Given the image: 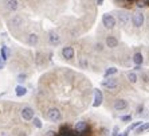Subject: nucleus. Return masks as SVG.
Listing matches in <instances>:
<instances>
[{
    "label": "nucleus",
    "instance_id": "21",
    "mask_svg": "<svg viewBox=\"0 0 149 136\" xmlns=\"http://www.w3.org/2000/svg\"><path fill=\"white\" fill-rule=\"evenodd\" d=\"M141 124H142V121H136V123H132V124H130V125H129L126 129H128L129 132H132V131H134L136 128H139V127L141 125Z\"/></svg>",
    "mask_w": 149,
    "mask_h": 136
},
{
    "label": "nucleus",
    "instance_id": "23",
    "mask_svg": "<svg viewBox=\"0 0 149 136\" xmlns=\"http://www.w3.org/2000/svg\"><path fill=\"white\" fill-rule=\"evenodd\" d=\"M120 120H121V121H124V123H129L130 120H132V116H130V115L121 116V117H120Z\"/></svg>",
    "mask_w": 149,
    "mask_h": 136
},
{
    "label": "nucleus",
    "instance_id": "24",
    "mask_svg": "<svg viewBox=\"0 0 149 136\" xmlns=\"http://www.w3.org/2000/svg\"><path fill=\"white\" fill-rule=\"evenodd\" d=\"M26 78H27V76H26L24 73H22V74H19V76H17V81H19V82H24Z\"/></svg>",
    "mask_w": 149,
    "mask_h": 136
},
{
    "label": "nucleus",
    "instance_id": "14",
    "mask_svg": "<svg viewBox=\"0 0 149 136\" xmlns=\"http://www.w3.org/2000/svg\"><path fill=\"white\" fill-rule=\"evenodd\" d=\"M10 55H11V50H10V47H7V46H3L1 47V60L6 62V61L10 58Z\"/></svg>",
    "mask_w": 149,
    "mask_h": 136
},
{
    "label": "nucleus",
    "instance_id": "31",
    "mask_svg": "<svg viewBox=\"0 0 149 136\" xmlns=\"http://www.w3.org/2000/svg\"><path fill=\"white\" fill-rule=\"evenodd\" d=\"M120 136H129V131L126 129L125 132H122V133H120Z\"/></svg>",
    "mask_w": 149,
    "mask_h": 136
},
{
    "label": "nucleus",
    "instance_id": "20",
    "mask_svg": "<svg viewBox=\"0 0 149 136\" xmlns=\"http://www.w3.org/2000/svg\"><path fill=\"white\" fill-rule=\"evenodd\" d=\"M148 129H149V123H142L141 125H140L139 128H136L134 131H136V133L140 135V133H144L145 131H148Z\"/></svg>",
    "mask_w": 149,
    "mask_h": 136
},
{
    "label": "nucleus",
    "instance_id": "16",
    "mask_svg": "<svg viewBox=\"0 0 149 136\" xmlns=\"http://www.w3.org/2000/svg\"><path fill=\"white\" fill-rule=\"evenodd\" d=\"M38 41H39V36L36 34H30L28 35V38H27V43L30 46H35L36 43H38Z\"/></svg>",
    "mask_w": 149,
    "mask_h": 136
},
{
    "label": "nucleus",
    "instance_id": "11",
    "mask_svg": "<svg viewBox=\"0 0 149 136\" xmlns=\"http://www.w3.org/2000/svg\"><path fill=\"white\" fill-rule=\"evenodd\" d=\"M87 131V123H85V121H78L75 124V127H74V132L75 133H85Z\"/></svg>",
    "mask_w": 149,
    "mask_h": 136
},
{
    "label": "nucleus",
    "instance_id": "1",
    "mask_svg": "<svg viewBox=\"0 0 149 136\" xmlns=\"http://www.w3.org/2000/svg\"><path fill=\"white\" fill-rule=\"evenodd\" d=\"M47 117H49L50 121L52 123H58L62 120V112L56 108H50L47 112Z\"/></svg>",
    "mask_w": 149,
    "mask_h": 136
},
{
    "label": "nucleus",
    "instance_id": "32",
    "mask_svg": "<svg viewBox=\"0 0 149 136\" xmlns=\"http://www.w3.org/2000/svg\"><path fill=\"white\" fill-rule=\"evenodd\" d=\"M47 136H56V133L54 131H50V132H47Z\"/></svg>",
    "mask_w": 149,
    "mask_h": 136
},
{
    "label": "nucleus",
    "instance_id": "6",
    "mask_svg": "<svg viewBox=\"0 0 149 136\" xmlns=\"http://www.w3.org/2000/svg\"><path fill=\"white\" fill-rule=\"evenodd\" d=\"M102 101H104V94H102V92L100 90V89H94V100H93V107L94 108H97V107H100L101 104H102Z\"/></svg>",
    "mask_w": 149,
    "mask_h": 136
},
{
    "label": "nucleus",
    "instance_id": "13",
    "mask_svg": "<svg viewBox=\"0 0 149 136\" xmlns=\"http://www.w3.org/2000/svg\"><path fill=\"white\" fill-rule=\"evenodd\" d=\"M6 6H7V8L10 11H16L19 8V1L17 0H7Z\"/></svg>",
    "mask_w": 149,
    "mask_h": 136
},
{
    "label": "nucleus",
    "instance_id": "12",
    "mask_svg": "<svg viewBox=\"0 0 149 136\" xmlns=\"http://www.w3.org/2000/svg\"><path fill=\"white\" fill-rule=\"evenodd\" d=\"M105 43H106V46H108L109 49H114V47L118 46V39L116 36H113V35H109L108 38H106V41H105Z\"/></svg>",
    "mask_w": 149,
    "mask_h": 136
},
{
    "label": "nucleus",
    "instance_id": "10",
    "mask_svg": "<svg viewBox=\"0 0 149 136\" xmlns=\"http://www.w3.org/2000/svg\"><path fill=\"white\" fill-rule=\"evenodd\" d=\"M118 20H120V23L122 26H126L129 23V20H130V15L128 12H125V11H120L118 12Z\"/></svg>",
    "mask_w": 149,
    "mask_h": 136
},
{
    "label": "nucleus",
    "instance_id": "26",
    "mask_svg": "<svg viewBox=\"0 0 149 136\" xmlns=\"http://www.w3.org/2000/svg\"><path fill=\"white\" fill-rule=\"evenodd\" d=\"M79 65H81L82 67H86V66H87L86 60H85V58H81V60H79Z\"/></svg>",
    "mask_w": 149,
    "mask_h": 136
},
{
    "label": "nucleus",
    "instance_id": "19",
    "mask_svg": "<svg viewBox=\"0 0 149 136\" xmlns=\"http://www.w3.org/2000/svg\"><path fill=\"white\" fill-rule=\"evenodd\" d=\"M117 72H118L117 67H108V69L105 70L104 77H105V78H108V77H111V76H114V74H117Z\"/></svg>",
    "mask_w": 149,
    "mask_h": 136
},
{
    "label": "nucleus",
    "instance_id": "17",
    "mask_svg": "<svg viewBox=\"0 0 149 136\" xmlns=\"http://www.w3.org/2000/svg\"><path fill=\"white\" fill-rule=\"evenodd\" d=\"M126 78L129 80V82H132V84H136L137 80H139V77L136 74V72H128L126 73Z\"/></svg>",
    "mask_w": 149,
    "mask_h": 136
},
{
    "label": "nucleus",
    "instance_id": "28",
    "mask_svg": "<svg viewBox=\"0 0 149 136\" xmlns=\"http://www.w3.org/2000/svg\"><path fill=\"white\" fill-rule=\"evenodd\" d=\"M137 7H139V8H144V7H145V3H144V1H139V3H137Z\"/></svg>",
    "mask_w": 149,
    "mask_h": 136
},
{
    "label": "nucleus",
    "instance_id": "9",
    "mask_svg": "<svg viewBox=\"0 0 149 136\" xmlns=\"http://www.w3.org/2000/svg\"><path fill=\"white\" fill-rule=\"evenodd\" d=\"M74 47H71V46H66V47H63L62 49V55L65 60H71V58H74Z\"/></svg>",
    "mask_w": 149,
    "mask_h": 136
},
{
    "label": "nucleus",
    "instance_id": "25",
    "mask_svg": "<svg viewBox=\"0 0 149 136\" xmlns=\"http://www.w3.org/2000/svg\"><path fill=\"white\" fill-rule=\"evenodd\" d=\"M111 136H120V128H118L117 125H116L114 129H113V132H111Z\"/></svg>",
    "mask_w": 149,
    "mask_h": 136
},
{
    "label": "nucleus",
    "instance_id": "34",
    "mask_svg": "<svg viewBox=\"0 0 149 136\" xmlns=\"http://www.w3.org/2000/svg\"><path fill=\"white\" fill-rule=\"evenodd\" d=\"M102 3H104V0H97V4H98V6H101Z\"/></svg>",
    "mask_w": 149,
    "mask_h": 136
},
{
    "label": "nucleus",
    "instance_id": "7",
    "mask_svg": "<svg viewBox=\"0 0 149 136\" xmlns=\"http://www.w3.org/2000/svg\"><path fill=\"white\" fill-rule=\"evenodd\" d=\"M49 42L51 46H58L59 43H61V35L56 31L51 30V31L49 32Z\"/></svg>",
    "mask_w": 149,
    "mask_h": 136
},
{
    "label": "nucleus",
    "instance_id": "8",
    "mask_svg": "<svg viewBox=\"0 0 149 136\" xmlns=\"http://www.w3.org/2000/svg\"><path fill=\"white\" fill-rule=\"evenodd\" d=\"M114 109L116 111H125V109L128 108V101L124 100V98H117L114 101Z\"/></svg>",
    "mask_w": 149,
    "mask_h": 136
},
{
    "label": "nucleus",
    "instance_id": "35",
    "mask_svg": "<svg viewBox=\"0 0 149 136\" xmlns=\"http://www.w3.org/2000/svg\"><path fill=\"white\" fill-rule=\"evenodd\" d=\"M128 1H133V0H128Z\"/></svg>",
    "mask_w": 149,
    "mask_h": 136
},
{
    "label": "nucleus",
    "instance_id": "3",
    "mask_svg": "<svg viewBox=\"0 0 149 136\" xmlns=\"http://www.w3.org/2000/svg\"><path fill=\"white\" fill-rule=\"evenodd\" d=\"M101 85L104 88H106V89L114 90V89L118 88V80H116L114 77H108V78H105V80L101 82Z\"/></svg>",
    "mask_w": 149,
    "mask_h": 136
},
{
    "label": "nucleus",
    "instance_id": "15",
    "mask_svg": "<svg viewBox=\"0 0 149 136\" xmlns=\"http://www.w3.org/2000/svg\"><path fill=\"white\" fill-rule=\"evenodd\" d=\"M15 93H16L17 97H23V96H26V93H27V88H24L23 85H17V86L15 88Z\"/></svg>",
    "mask_w": 149,
    "mask_h": 136
},
{
    "label": "nucleus",
    "instance_id": "29",
    "mask_svg": "<svg viewBox=\"0 0 149 136\" xmlns=\"http://www.w3.org/2000/svg\"><path fill=\"white\" fill-rule=\"evenodd\" d=\"M4 65H6V62H4V61L1 60V57H0V70L4 69Z\"/></svg>",
    "mask_w": 149,
    "mask_h": 136
},
{
    "label": "nucleus",
    "instance_id": "4",
    "mask_svg": "<svg viewBox=\"0 0 149 136\" xmlns=\"http://www.w3.org/2000/svg\"><path fill=\"white\" fill-rule=\"evenodd\" d=\"M20 115H22V119L23 120H26V121H31V120L35 117V111L31 108V107H24V108L22 109Z\"/></svg>",
    "mask_w": 149,
    "mask_h": 136
},
{
    "label": "nucleus",
    "instance_id": "5",
    "mask_svg": "<svg viewBox=\"0 0 149 136\" xmlns=\"http://www.w3.org/2000/svg\"><path fill=\"white\" fill-rule=\"evenodd\" d=\"M132 23L134 27H141L144 25V14L142 12H134L132 15Z\"/></svg>",
    "mask_w": 149,
    "mask_h": 136
},
{
    "label": "nucleus",
    "instance_id": "30",
    "mask_svg": "<svg viewBox=\"0 0 149 136\" xmlns=\"http://www.w3.org/2000/svg\"><path fill=\"white\" fill-rule=\"evenodd\" d=\"M95 50L101 51V50H102V45H101V43H97V45H95Z\"/></svg>",
    "mask_w": 149,
    "mask_h": 136
},
{
    "label": "nucleus",
    "instance_id": "22",
    "mask_svg": "<svg viewBox=\"0 0 149 136\" xmlns=\"http://www.w3.org/2000/svg\"><path fill=\"white\" fill-rule=\"evenodd\" d=\"M32 121H34V125L36 127V128H42V127H43V123H42V120L39 119V117H34Z\"/></svg>",
    "mask_w": 149,
    "mask_h": 136
},
{
    "label": "nucleus",
    "instance_id": "27",
    "mask_svg": "<svg viewBox=\"0 0 149 136\" xmlns=\"http://www.w3.org/2000/svg\"><path fill=\"white\" fill-rule=\"evenodd\" d=\"M42 54H36V65H42Z\"/></svg>",
    "mask_w": 149,
    "mask_h": 136
},
{
    "label": "nucleus",
    "instance_id": "2",
    "mask_svg": "<svg viewBox=\"0 0 149 136\" xmlns=\"http://www.w3.org/2000/svg\"><path fill=\"white\" fill-rule=\"evenodd\" d=\"M102 25L105 26V28L111 30V28L116 27V19L113 15L110 14H104L102 15Z\"/></svg>",
    "mask_w": 149,
    "mask_h": 136
},
{
    "label": "nucleus",
    "instance_id": "33",
    "mask_svg": "<svg viewBox=\"0 0 149 136\" xmlns=\"http://www.w3.org/2000/svg\"><path fill=\"white\" fill-rule=\"evenodd\" d=\"M142 109H144V107H142V105H140V107H139V109H137V113H141V112H142Z\"/></svg>",
    "mask_w": 149,
    "mask_h": 136
},
{
    "label": "nucleus",
    "instance_id": "18",
    "mask_svg": "<svg viewBox=\"0 0 149 136\" xmlns=\"http://www.w3.org/2000/svg\"><path fill=\"white\" fill-rule=\"evenodd\" d=\"M133 62H134V65H139V66L144 62V57H142L141 53H136L133 55Z\"/></svg>",
    "mask_w": 149,
    "mask_h": 136
}]
</instances>
